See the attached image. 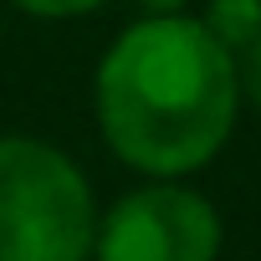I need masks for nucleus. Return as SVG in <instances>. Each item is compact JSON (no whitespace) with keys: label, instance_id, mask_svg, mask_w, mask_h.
Listing matches in <instances>:
<instances>
[{"label":"nucleus","instance_id":"1","mask_svg":"<svg viewBox=\"0 0 261 261\" xmlns=\"http://www.w3.org/2000/svg\"><path fill=\"white\" fill-rule=\"evenodd\" d=\"M92 102L128 169L179 179L210 164L236 128V57L195 16H144L102 51Z\"/></svg>","mask_w":261,"mask_h":261},{"label":"nucleus","instance_id":"2","mask_svg":"<svg viewBox=\"0 0 261 261\" xmlns=\"http://www.w3.org/2000/svg\"><path fill=\"white\" fill-rule=\"evenodd\" d=\"M92 230V190L57 144L0 139V261H87Z\"/></svg>","mask_w":261,"mask_h":261},{"label":"nucleus","instance_id":"3","mask_svg":"<svg viewBox=\"0 0 261 261\" xmlns=\"http://www.w3.org/2000/svg\"><path fill=\"white\" fill-rule=\"evenodd\" d=\"M97 261H215L220 256V215L215 205L179 185L149 179L128 190L92 230Z\"/></svg>","mask_w":261,"mask_h":261},{"label":"nucleus","instance_id":"4","mask_svg":"<svg viewBox=\"0 0 261 261\" xmlns=\"http://www.w3.org/2000/svg\"><path fill=\"white\" fill-rule=\"evenodd\" d=\"M200 26L236 57L246 41L261 36V0H210L205 16H200Z\"/></svg>","mask_w":261,"mask_h":261},{"label":"nucleus","instance_id":"5","mask_svg":"<svg viewBox=\"0 0 261 261\" xmlns=\"http://www.w3.org/2000/svg\"><path fill=\"white\" fill-rule=\"evenodd\" d=\"M236 87L251 108H261V36L236 51Z\"/></svg>","mask_w":261,"mask_h":261},{"label":"nucleus","instance_id":"6","mask_svg":"<svg viewBox=\"0 0 261 261\" xmlns=\"http://www.w3.org/2000/svg\"><path fill=\"white\" fill-rule=\"evenodd\" d=\"M11 6L26 16H41V21H67V16H87V11L108 6V0H11Z\"/></svg>","mask_w":261,"mask_h":261},{"label":"nucleus","instance_id":"7","mask_svg":"<svg viewBox=\"0 0 261 261\" xmlns=\"http://www.w3.org/2000/svg\"><path fill=\"white\" fill-rule=\"evenodd\" d=\"M134 11H144V16H185V6L190 0H128Z\"/></svg>","mask_w":261,"mask_h":261}]
</instances>
